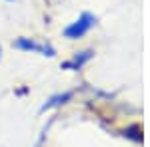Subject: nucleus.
<instances>
[{"instance_id": "nucleus-1", "label": "nucleus", "mask_w": 150, "mask_h": 147, "mask_svg": "<svg viewBox=\"0 0 150 147\" xmlns=\"http://www.w3.org/2000/svg\"><path fill=\"white\" fill-rule=\"evenodd\" d=\"M94 26H96V16H94L92 12H82L70 26L64 28L62 36L68 38V40H80V38H84V36L92 30Z\"/></svg>"}, {"instance_id": "nucleus-2", "label": "nucleus", "mask_w": 150, "mask_h": 147, "mask_svg": "<svg viewBox=\"0 0 150 147\" xmlns=\"http://www.w3.org/2000/svg\"><path fill=\"white\" fill-rule=\"evenodd\" d=\"M12 46H14L16 50H22V52H34V54L48 56V58L56 56V48L52 44H48V42H36L32 38H26V36H20Z\"/></svg>"}, {"instance_id": "nucleus-3", "label": "nucleus", "mask_w": 150, "mask_h": 147, "mask_svg": "<svg viewBox=\"0 0 150 147\" xmlns=\"http://www.w3.org/2000/svg\"><path fill=\"white\" fill-rule=\"evenodd\" d=\"M92 58H94V50H82V52H76L70 62H64V64H62V70H80L82 66L88 64Z\"/></svg>"}, {"instance_id": "nucleus-4", "label": "nucleus", "mask_w": 150, "mask_h": 147, "mask_svg": "<svg viewBox=\"0 0 150 147\" xmlns=\"http://www.w3.org/2000/svg\"><path fill=\"white\" fill-rule=\"evenodd\" d=\"M72 100V91H62V93H54V95H50L46 102L40 105V111L44 113L48 109H54V107H60V105H64V103H68Z\"/></svg>"}, {"instance_id": "nucleus-5", "label": "nucleus", "mask_w": 150, "mask_h": 147, "mask_svg": "<svg viewBox=\"0 0 150 147\" xmlns=\"http://www.w3.org/2000/svg\"><path fill=\"white\" fill-rule=\"evenodd\" d=\"M0 60H2V48H0Z\"/></svg>"}, {"instance_id": "nucleus-6", "label": "nucleus", "mask_w": 150, "mask_h": 147, "mask_svg": "<svg viewBox=\"0 0 150 147\" xmlns=\"http://www.w3.org/2000/svg\"><path fill=\"white\" fill-rule=\"evenodd\" d=\"M4 2H14V0H4Z\"/></svg>"}]
</instances>
